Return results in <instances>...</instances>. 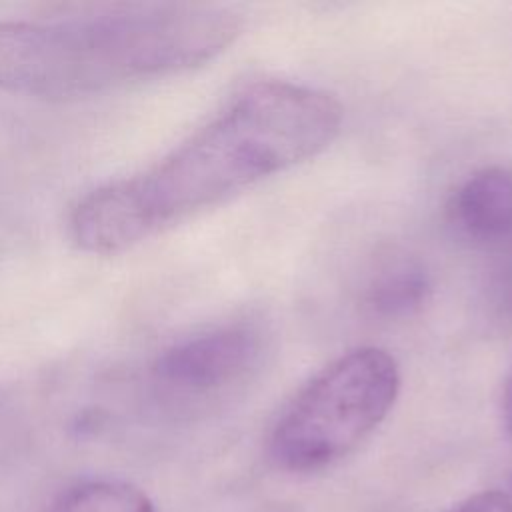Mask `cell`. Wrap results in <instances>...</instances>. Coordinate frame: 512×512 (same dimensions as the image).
Segmentation results:
<instances>
[{"label":"cell","instance_id":"obj_1","mask_svg":"<svg viewBox=\"0 0 512 512\" xmlns=\"http://www.w3.org/2000/svg\"><path fill=\"white\" fill-rule=\"evenodd\" d=\"M340 102L318 88L268 80L238 94L150 170L88 192L70 234L92 254H118L148 236L284 172L332 144Z\"/></svg>","mask_w":512,"mask_h":512},{"label":"cell","instance_id":"obj_2","mask_svg":"<svg viewBox=\"0 0 512 512\" xmlns=\"http://www.w3.org/2000/svg\"><path fill=\"white\" fill-rule=\"evenodd\" d=\"M218 4H146L54 22L0 20V88L78 100L202 66L242 32Z\"/></svg>","mask_w":512,"mask_h":512},{"label":"cell","instance_id":"obj_3","mask_svg":"<svg viewBox=\"0 0 512 512\" xmlns=\"http://www.w3.org/2000/svg\"><path fill=\"white\" fill-rule=\"evenodd\" d=\"M400 392L394 356L378 346L348 350L320 368L276 418L270 460L310 474L352 454L388 416Z\"/></svg>","mask_w":512,"mask_h":512},{"label":"cell","instance_id":"obj_4","mask_svg":"<svg viewBox=\"0 0 512 512\" xmlns=\"http://www.w3.org/2000/svg\"><path fill=\"white\" fill-rule=\"evenodd\" d=\"M264 348L262 330L250 322L214 326L164 348L150 366V378L170 396H220L260 370Z\"/></svg>","mask_w":512,"mask_h":512},{"label":"cell","instance_id":"obj_5","mask_svg":"<svg viewBox=\"0 0 512 512\" xmlns=\"http://www.w3.org/2000/svg\"><path fill=\"white\" fill-rule=\"evenodd\" d=\"M450 218L472 240L508 238L512 234V170L490 166L468 176L452 196Z\"/></svg>","mask_w":512,"mask_h":512},{"label":"cell","instance_id":"obj_6","mask_svg":"<svg viewBox=\"0 0 512 512\" xmlns=\"http://www.w3.org/2000/svg\"><path fill=\"white\" fill-rule=\"evenodd\" d=\"M430 290V274L418 260L394 256L374 270L364 300L376 316L400 320L416 314L428 302Z\"/></svg>","mask_w":512,"mask_h":512},{"label":"cell","instance_id":"obj_7","mask_svg":"<svg viewBox=\"0 0 512 512\" xmlns=\"http://www.w3.org/2000/svg\"><path fill=\"white\" fill-rule=\"evenodd\" d=\"M46 512H156L150 498L120 480H92L62 492Z\"/></svg>","mask_w":512,"mask_h":512},{"label":"cell","instance_id":"obj_8","mask_svg":"<svg viewBox=\"0 0 512 512\" xmlns=\"http://www.w3.org/2000/svg\"><path fill=\"white\" fill-rule=\"evenodd\" d=\"M450 512H512V496L504 490H482L462 500Z\"/></svg>","mask_w":512,"mask_h":512},{"label":"cell","instance_id":"obj_9","mask_svg":"<svg viewBox=\"0 0 512 512\" xmlns=\"http://www.w3.org/2000/svg\"><path fill=\"white\" fill-rule=\"evenodd\" d=\"M502 412H504V424H506V430L512 438V374L506 382V390H504V400H502Z\"/></svg>","mask_w":512,"mask_h":512}]
</instances>
